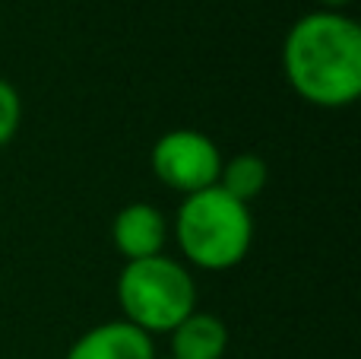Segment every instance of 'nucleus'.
Segmentation results:
<instances>
[{
    "label": "nucleus",
    "mask_w": 361,
    "mask_h": 359,
    "mask_svg": "<svg viewBox=\"0 0 361 359\" xmlns=\"http://www.w3.org/2000/svg\"><path fill=\"white\" fill-rule=\"evenodd\" d=\"M282 73L314 108H349L361 95V25L349 13L311 10L282 38Z\"/></svg>",
    "instance_id": "1"
},
{
    "label": "nucleus",
    "mask_w": 361,
    "mask_h": 359,
    "mask_svg": "<svg viewBox=\"0 0 361 359\" xmlns=\"http://www.w3.org/2000/svg\"><path fill=\"white\" fill-rule=\"evenodd\" d=\"M169 229L187 264L209 273L238 267L254 245L250 207L225 194L219 184L187 194Z\"/></svg>",
    "instance_id": "2"
},
{
    "label": "nucleus",
    "mask_w": 361,
    "mask_h": 359,
    "mask_svg": "<svg viewBox=\"0 0 361 359\" xmlns=\"http://www.w3.org/2000/svg\"><path fill=\"white\" fill-rule=\"evenodd\" d=\"M121 318L143 334H171L190 312H197V283L184 261L152 254L143 261H124L118 273Z\"/></svg>",
    "instance_id": "3"
},
{
    "label": "nucleus",
    "mask_w": 361,
    "mask_h": 359,
    "mask_svg": "<svg viewBox=\"0 0 361 359\" xmlns=\"http://www.w3.org/2000/svg\"><path fill=\"white\" fill-rule=\"evenodd\" d=\"M149 165L152 175L165 188L187 197L219 182L222 150L216 146V140H209V134L193 131V127H175L152 143Z\"/></svg>",
    "instance_id": "4"
},
{
    "label": "nucleus",
    "mask_w": 361,
    "mask_h": 359,
    "mask_svg": "<svg viewBox=\"0 0 361 359\" xmlns=\"http://www.w3.org/2000/svg\"><path fill=\"white\" fill-rule=\"evenodd\" d=\"M169 235L171 229L165 213L146 201H133L114 213L111 242L124 261H143L152 254H162Z\"/></svg>",
    "instance_id": "5"
},
{
    "label": "nucleus",
    "mask_w": 361,
    "mask_h": 359,
    "mask_svg": "<svg viewBox=\"0 0 361 359\" xmlns=\"http://www.w3.org/2000/svg\"><path fill=\"white\" fill-rule=\"evenodd\" d=\"M63 359H156V341L118 318L82 331Z\"/></svg>",
    "instance_id": "6"
},
{
    "label": "nucleus",
    "mask_w": 361,
    "mask_h": 359,
    "mask_svg": "<svg viewBox=\"0 0 361 359\" xmlns=\"http://www.w3.org/2000/svg\"><path fill=\"white\" fill-rule=\"evenodd\" d=\"M228 328L219 315L190 312L184 322L169 334V359H222L228 353Z\"/></svg>",
    "instance_id": "7"
},
{
    "label": "nucleus",
    "mask_w": 361,
    "mask_h": 359,
    "mask_svg": "<svg viewBox=\"0 0 361 359\" xmlns=\"http://www.w3.org/2000/svg\"><path fill=\"white\" fill-rule=\"evenodd\" d=\"M267 182H269L267 163H263L257 153H238V156H231V159H222L216 184L225 194H231L235 201L250 207V201H257V197L263 194Z\"/></svg>",
    "instance_id": "8"
},
{
    "label": "nucleus",
    "mask_w": 361,
    "mask_h": 359,
    "mask_svg": "<svg viewBox=\"0 0 361 359\" xmlns=\"http://www.w3.org/2000/svg\"><path fill=\"white\" fill-rule=\"evenodd\" d=\"M19 124H23V99L16 86L0 76V150L19 134Z\"/></svg>",
    "instance_id": "9"
},
{
    "label": "nucleus",
    "mask_w": 361,
    "mask_h": 359,
    "mask_svg": "<svg viewBox=\"0 0 361 359\" xmlns=\"http://www.w3.org/2000/svg\"><path fill=\"white\" fill-rule=\"evenodd\" d=\"M320 10H333V13H345V6H352V0H317Z\"/></svg>",
    "instance_id": "10"
}]
</instances>
